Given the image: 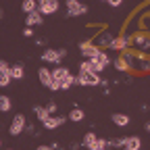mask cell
<instances>
[{
  "label": "cell",
  "mask_w": 150,
  "mask_h": 150,
  "mask_svg": "<svg viewBox=\"0 0 150 150\" xmlns=\"http://www.w3.org/2000/svg\"><path fill=\"white\" fill-rule=\"evenodd\" d=\"M25 131H27V134H29V136H38V131H35V125H33V123H27V127H25Z\"/></svg>",
  "instance_id": "f1b7e54d"
},
{
  "label": "cell",
  "mask_w": 150,
  "mask_h": 150,
  "mask_svg": "<svg viewBox=\"0 0 150 150\" xmlns=\"http://www.w3.org/2000/svg\"><path fill=\"white\" fill-rule=\"evenodd\" d=\"M42 61H44V63H50V65H54V67H59V65L63 63L61 54H59V48H56V50L46 48V50L42 52Z\"/></svg>",
  "instance_id": "ba28073f"
},
{
  "label": "cell",
  "mask_w": 150,
  "mask_h": 150,
  "mask_svg": "<svg viewBox=\"0 0 150 150\" xmlns=\"http://www.w3.org/2000/svg\"><path fill=\"white\" fill-rule=\"evenodd\" d=\"M100 75L92 73V71H79L77 73V83L79 86H100Z\"/></svg>",
  "instance_id": "3957f363"
},
{
  "label": "cell",
  "mask_w": 150,
  "mask_h": 150,
  "mask_svg": "<svg viewBox=\"0 0 150 150\" xmlns=\"http://www.w3.org/2000/svg\"><path fill=\"white\" fill-rule=\"evenodd\" d=\"M23 75H25L23 63H15V65H11V77H13V79H23Z\"/></svg>",
  "instance_id": "ac0fdd59"
},
{
  "label": "cell",
  "mask_w": 150,
  "mask_h": 150,
  "mask_svg": "<svg viewBox=\"0 0 150 150\" xmlns=\"http://www.w3.org/2000/svg\"><path fill=\"white\" fill-rule=\"evenodd\" d=\"M44 23V15L40 11H35V13H29L25 17V27H33V25H42Z\"/></svg>",
  "instance_id": "7c38bea8"
},
{
  "label": "cell",
  "mask_w": 150,
  "mask_h": 150,
  "mask_svg": "<svg viewBox=\"0 0 150 150\" xmlns=\"http://www.w3.org/2000/svg\"><path fill=\"white\" fill-rule=\"evenodd\" d=\"M35 150H52V146H48V144H42V146H38Z\"/></svg>",
  "instance_id": "1f68e13d"
},
{
  "label": "cell",
  "mask_w": 150,
  "mask_h": 150,
  "mask_svg": "<svg viewBox=\"0 0 150 150\" xmlns=\"http://www.w3.org/2000/svg\"><path fill=\"white\" fill-rule=\"evenodd\" d=\"M31 110H33V115H35V119L40 121V123H44L50 115H48V110H46V106H40V104H33L31 106Z\"/></svg>",
  "instance_id": "9a60e30c"
},
{
  "label": "cell",
  "mask_w": 150,
  "mask_h": 150,
  "mask_svg": "<svg viewBox=\"0 0 150 150\" xmlns=\"http://www.w3.org/2000/svg\"><path fill=\"white\" fill-rule=\"evenodd\" d=\"M112 40H115V33H110V31H102V33L96 38V42H94V44H96V46L100 44V46H106V48H108V44H110Z\"/></svg>",
  "instance_id": "2e32d148"
},
{
  "label": "cell",
  "mask_w": 150,
  "mask_h": 150,
  "mask_svg": "<svg viewBox=\"0 0 150 150\" xmlns=\"http://www.w3.org/2000/svg\"><path fill=\"white\" fill-rule=\"evenodd\" d=\"M127 150H140L142 148V140L138 136H127Z\"/></svg>",
  "instance_id": "ffe728a7"
},
{
  "label": "cell",
  "mask_w": 150,
  "mask_h": 150,
  "mask_svg": "<svg viewBox=\"0 0 150 150\" xmlns=\"http://www.w3.org/2000/svg\"><path fill=\"white\" fill-rule=\"evenodd\" d=\"M52 77L56 79V81H65L67 77H71V71H69V67H63V65H59V67H54L52 69Z\"/></svg>",
  "instance_id": "4fadbf2b"
},
{
  "label": "cell",
  "mask_w": 150,
  "mask_h": 150,
  "mask_svg": "<svg viewBox=\"0 0 150 150\" xmlns=\"http://www.w3.org/2000/svg\"><path fill=\"white\" fill-rule=\"evenodd\" d=\"M6 150H15V148H6Z\"/></svg>",
  "instance_id": "d590c367"
},
{
  "label": "cell",
  "mask_w": 150,
  "mask_h": 150,
  "mask_svg": "<svg viewBox=\"0 0 150 150\" xmlns=\"http://www.w3.org/2000/svg\"><path fill=\"white\" fill-rule=\"evenodd\" d=\"M131 44L138 48V52L150 54V35H148V33H136V35H134V42H131Z\"/></svg>",
  "instance_id": "5b68a950"
},
{
  "label": "cell",
  "mask_w": 150,
  "mask_h": 150,
  "mask_svg": "<svg viewBox=\"0 0 150 150\" xmlns=\"http://www.w3.org/2000/svg\"><path fill=\"white\" fill-rule=\"evenodd\" d=\"M112 67H115L119 73H127L129 71V67H127V63L121 59V56H117V59H112Z\"/></svg>",
  "instance_id": "603a6c76"
},
{
  "label": "cell",
  "mask_w": 150,
  "mask_h": 150,
  "mask_svg": "<svg viewBox=\"0 0 150 150\" xmlns=\"http://www.w3.org/2000/svg\"><path fill=\"white\" fill-rule=\"evenodd\" d=\"M88 13V4L81 0H65V17H81Z\"/></svg>",
  "instance_id": "6da1fadb"
},
{
  "label": "cell",
  "mask_w": 150,
  "mask_h": 150,
  "mask_svg": "<svg viewBox=\"0 0 150 150\" xmlns=\"http://www.w3.org/2000/svg\"><path fill=\"white\" fill-rule=\"evenodd\" d=\"M102 2H108V0H102Z\"/></svg>",
  "instance_id": "8d00e7d4"
},
{
  "label": "cell",
  "mask_w": 150,
  "mask_h": 150,
  "mask_svg": "<svg viewBox=\"0 0 150 150\" xmlns=\"http://www.w3.org/2000/svg\"><path fill=\"white\" fill-rule=\"evenodd\" d=\"M119 56H121V59L127 63V67H129V69H134V67H138V61H140L142 52H134L131 48H127V50H123Z\"/></svg>",
  "instance_id": "9c48e42d"
},
{
  "label": "cell",
  "mask_w": 150,
  "mask_h": 150,
  "mask_svg": "<svg viewBox=\"0 0 150 150\" xmlns=\"http://www.w3.org/2000/svg\"><path fill=\"white\" fill-rule=\"evenodd\" d=\"M46 110H48V115H56V110H59V106H56V102H48L46 104Z\"/></svg>",
  "instance_id": "83f0119b"
},
{
  "label": "cell",
  "mask_w": 150,
  "mask_h": 150,
  "mask_svg": "<svg viewBox=\"0 0 150 150\" xmlns=\"http://www.w3.org/2000/svg\"><path fill=\"white\" fill-rule=\"evenodd\" d=\"M134 42V38H131L129 33H121V35H117L115 40H112L110 44H108V50H127L129 48V44Z\"/></svg>",
  "instance_id": "277c9868"
},
{
  "label": "cell",
  "mask_w": 150,
  "mask_h": 150,
  "mask_svg": "<svg viewBox=\"0 0 150 150\" xmlns=\"http://www.w3.org/2000/svg\"><path fill=\"white\" fill-rule=\"evenodd\" d=\"M59 54H61V59H65V56H67V50H65V48H59Z\"/></svg>",
  "instance_id": "d6a6232c"
},
{
  "label": "cell",
  "mask_w": 150,
  "mask_h": 150,
  "mask_svg": "<svg viewBox=\"0 0 150 150\" xmlns=\"http://www.w3.org/2000/svg\"><path fill=\"white\" fill-rule=\"evenodd\" d=\"M136 69H138V71H144V73H146V71H150V59H146V56L142 54V56H140V61H138V67H136Z\"/></svg>",
  "instance_id": "cb8c5ba5"
},
{
  "label": "cell",
  "mask_w": 150,
  "mask_h": 150,
  "mask_svg": "<svg viewBox=\"0 0 150 150\" xmlns=\"http://www.w3.org/2000/svg\"><path fill=\"white\" fill-rule=\"evenodd\" d=\"M21 8H23L25 15L35 13V11H38V0H23V2H21Z\"/></svg>",
  "instance_id": "44dd1931"
},
{
  "label": "cell",
  "mask_w": 150,
  "mask_h": 150,
  "mask_svg": "<svg viewBox=\"0 0 150 150\" xmlns=\"http://www.w3.org/2000/svg\"><path fill=\"white\" fill-rule=\"evenodd\" d=\"M108 4H110V6H121L123 0H108Z\"/></svg>",
  "instance_id": "4dcf8cb0"
},
{
  "label": "cell",
  "mask_w": 150,
  "mask_h": 150,
  "mask_svg": "<svg viewBox=\"0 0 150 150\" xmlns=\"http://www.w3.org/2000/svg\"><path fill=\"white\" fill-rule=\"evenodd\" d=\"M148 108H150V104H148Z\"/></svg>",
  "instance_id": "ab89813d"
},
{
  "label": "cell",
  "mask_w": 150,
  "mask_h": 150,
  "mask_svg": "<svg viewBox=\"0 0 150 150\" xmlns=\"http://www.w3.org/2000/svg\"><path fill=\"white\" fill-rule=\"evenodd\" d=\"M121 150H127V148H121Z\"/></svg>",
  "instance_id": "74e56055"
},
{
  "label": "cell",
  "mask_w": 150,
  "mask_h": 150,
  "mask_svg": "<svg viewBox=\"0 0 150 150\" xmlns=\"http://www.w3.org/2000/svg\"><path fill=\"white\" fill-rule=\"evenodd\" d=\"M25 127H27L25 115L17 112V115L13 117V121H11V125H8V134H11V136H19L21 131H25Z\"/></svg>",
  "instance_id": "7a4b0ae2"
},
{
  "label": "cell",
  "mask_w": 150,
  "mask_h": 150,
  "mask_svg": "<svg viewBox=\"0 0 150 150\" xmlns=\"http://www.w3.org/2000/svg\"><path fill=\"white\" fill-rule=\"evenodd\" d=\"M11 71H0V86H2V88H6L8 83H11Z\"/></svg>",
  "instance_id": "4316f807"
},
{
  "label": "cell",
  "mask_w": 150,
  "mask_h": 150,
  "mask_svg": "<svg viewBox=\"0 0 150 150\" xmlns=\"http://www.w3.org/2000/svg\"><path fill=\"white\" fill-rule=\"evenodd\" d=\"M83 117H86V112H83L81 108H77V106H75V108L69 112V121H73V123H79V121H83Z\"/></svg>",
  "instance_id": "7402d4cb"
},
{
  "label": "cell",
  "mask_w": 150,
  "mask_h": 150,
  "mask_svg": "<svg viewBox=\"0 0 150 150\" xmlns=\"http://www.w3.org/2000/svg\"><path fill=\"white\" fill-rule=\"evenodd\" d=\"M144 129H146L148 134H150V121H146V123H144Z\"/></svg>",
  "instance_id": "e575fe53"
},
{
  "label": "cell",
  "mask_w": 150,
  "mask_h": 150,
  "mask_svg": "<svg viewBox=\"0 0 150 150\" xmlns=\"http://www.w3.org/2000/svg\"><path fill=\"white\" fill-rule=\"evenodd\" d=\"M108 146H112V148H125V146H127V138H115V140H108Z\"/></svg>",
  "instance_id": "d4e9b609"
},
{
  "label": "cell",
  "mask_w": 150,
  "mask_h": 150,
  "mask_svg": "<svg viewBox=\"0 0 150 150\" xmlns=\"http://www.w3.org/2000/svg\"><path fill=\"white\" fill-rule=\"evenodd\" d=\"M38 11H40L44 17L54 15L59 11V0H38Z\"/></svg>",
  "instance_id": "8992f818"
},
{
  "label": "cell",
  "mask_w": 150,
  "mask_h": 150,
  "mask_svg": "<svg viewBox=\"0 0 150 150\" xmlns=\"http://www.w3.org/2000/svg\"><path fill=\"white\" fill-rule=\"evenodd\" d=\"M23 35H25V38H31V35H33V29H31V27H25V29H23Z\"/></svg>",
  "instance_id": "f546056e"
},
{
  "label": "cell",
  "mask_w": 150,
  "mask_h": 150,
  "mask_svg": "<svg viewBox=\"0 0 150 150\" xmlns=\"http://www.w3.org/2000/svg\"><path fill=\"white\" fill-rule=\"evenodd\" d=\"M38 77H40V83L44 86V88H48L50 83H52V71L48 69V67H40V69H38Z\"/></svg>",
  "instance_id": "8fae6325"
},
{
  "label": "cell",
  "mask_w": 150,
  "mask_h": 150,
  "mask_svg": "<svg viewBox=\"0 0 150 150\" xmlns=\"http://www.w3.org/2000/svg\"><path fill=\"white\" fill-rule=\"evenodd\" d=\"M96 142H98V136L94 134V131H88V134L83 136V140H81L79 144H81V148H86V150H92L94 146H96Z\"/></svg>",
  "instance_id": "5bb4252c"
},
{
  "label": "cell",
  "mask_w": 150,
  "mask_h": 150,
  "mask_svg": "<svg viewBox=\"0 0 150 150\" xmlns=\"http://www.w3.org/2000/svg\"><path fill=\"white\" fill-rule=\"evenodd\" d=\"M94 150H98V148H94Z\"/></svg>",
  "instance_id": "f35d334b"
},
{
  "label": "cell",
  "mask_w": 150,
  "mask_h": 150,
  "mask_svg": "<svg viewBox=\"0 0 150 150\" xmlns=\"http://www.w3.org/2000/svg\"><path fill=\"white\" fill-rule=\"evenodd\" d=\"M94 61H96V63H98L100 67H104V69H106V67H108V65L112 63V59L108 56V52H104V50H100V52H98L96 56H94Z\"/></svg>",
  "instance_id": "e0dca14e"
},
{
  "label": "cell",
  "mask_w": 150,
  "mask_h": 150,
  "mask_svg": "<svg viewBox=\"0 0 150 150\" xmlns=\"http://www.w3.org/2000/svg\"><path fill=\"white\" fill-rule=\"evenodd\" d=\"M79 52L83 59H94L100 52V46H96L94 42H79Z\"/></svg>",
  "instance_id": "52a82bcc"
},
{
  "label": "cell",
  "mask_w": 150,
  "mask_h": 150,
  "mask_svg": "<svg viewBox=\"0 0 150 150\" xmlns=\"http://www.w3.org/2000/svg\"><path fill=\"white\" fill-rule=\"evenodd\" d=\"M79 148H81V144H77V142L71 144V150H79Z\"/></svg>",
  "instance_id": "836d02e7"
},
{
  "label": "cell",
  "mask_w": 150,
  "mask_h": 150,
  "mask_svg": "<svg viewBox=\"0 0 150 150\" xmlns=\"http://www.w3.org/2000/svg\"><path fill=\"white\" fill-rule=\"evenodd\" d=\"M0 110H2V112H8L11 110V98L4 96V94L0 96Z\"/></svg>",
  "instance_id": "484cf974"
},
{
  "label": "cell",
  "mask_w": 150,
  "mask_h": 150,
  "mask_svg": "<svg viewBox=\"0 0 150 150\" xmlns=\"http://www.w3.org/2000/svg\"><path fill=\"white\" fill-rule=\"evenodd\" d=\"M110 119H112V123L119 125V127H127V125H129V121H131L127 115H123V112H115V115H112Z\"/></svg>",
  "instance_id": "d6986e66"
},
{
  "label": "cell",
  "mask_w": 150,
  "mask_h": 150,
  "mask_svg": "<svg viewBox=\"0 0 150 150\" xmlns=\"http://www.w3.org/2000/svg\"><path fill=\"white\" fill-rule=\"evenodd\" d=\"M67 119H69V117H59V115H52V117H48V119L42 123V127H44V129H48V131H52V129H56V127L65 125V123H67Z\"/></svg>",
  "instance_id": "30bf717a"
}]
</instances>
